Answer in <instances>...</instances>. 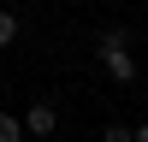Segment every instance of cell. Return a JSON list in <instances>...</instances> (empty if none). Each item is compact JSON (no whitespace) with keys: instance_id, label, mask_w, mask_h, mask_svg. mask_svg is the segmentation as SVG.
<instances>
[{"instance_id":"obj_7","label":"cell","mask_w":148,"mask_h":142,"mask_svg":"<svg viewBox=\"0 0 148 142\" xmlns=\"http://www.w3.org/2000/svg\"><path fill=\"white\" fill-rule=\"evenodd\" d=\"M130 142H148V124H136V130H130Z\"/></svg>"},{"instance_id":"obj_3","label":"cell","mask_w":148,"mask_h":142,"mask_svg":"<svg viewBox=\"0 0 148 142\" xmlns=\"http://www.w3.org/2000/svg\"><path fill=\"white\" fill-rule=\"evenodd\" d=\"M125 47H130V36L119 30V24H113V30H101V36H95V53H101V59H107V53H125Z\"/></svg>"},{"instance_id":"obj_6","label":"cell","mask_w":148,"mask_h":142,"mask_svg":"<svg viewBox=\"0 0 148 142\" xmlns=\"http://www.w3.org/2000/svg\"><path fill=\"white\" fill-rule=\"evenodd\" d=\"M101 142H130V124H107V130H101Z\"/></svg>"},{"instance_id":"obj_5","label":"cell","mask_w":148,"mask_h":142,"mask_svg":"<svg viewBox=\"0 0 148 142\" xmlns=\"http://www.w3.org/2000/svg\"><path fill=\"white\" fill-rule=\"evenodd\" d=\"M0 142H24V124H18L12 113H0Z\"/></svg>"},{"instance_id":"obj_1","label":"cell","mask_w":148,"mask_h":142,"mask_svg":"<svg viewBox=\"0 0 148 142\" xmlns=\"http://www.w3.org/2000/svg\"><path fill=\"white\" fill-rule=\"evenodd\" d=\"M18 124H24V136H53L59 130V106L53 101H30V113H24Z\"/></svg>"},{"instance_id":"obj_4","label":"cell","mask_w":148,"mask_h":142,"mask_svg":"<svg viewBox=\"0 0 148 142\" xmlns=\"http://www.w3.org/2000/svg\"><path fill=\"white\" fill-rule=\"evenodd\" d=\"M12 42H18V12L0 6V47H12Z\"/></svg>"},{"instance_id":"obj_2","label":"cell","mask_w":148,"mask_h":142,"mask_svg":"<svg viewBox=\"0 0 148 142\" xmlns=\"http://www.w3.org/2000/svg\"><path fill=\"white\" fill-rule=\"evenodd\" d=\"M101 65H107V77H113V83H136V59H130V47H125V53H107Z\"/></svg>"}]
</instances>
